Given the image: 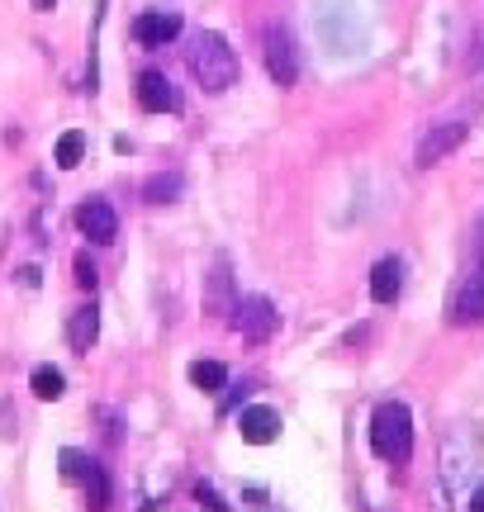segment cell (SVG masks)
<instances>
[{
  "label": "cell",
  "instance_id": "obj_11",
  "mask_svg": "<svg viewBox=\"0 0 484 512\" xmlns=\"http://www.w3.org/2000/svg\"><path fill=\"white\" fill-rule=\"evenodd\" d=\"M451 323H484V266L466 275V285L451 299Z\"/></svg>",
  "mask_w": 484,
  "mask_h": 512
},
{
  "label": "cell",
  "instance_id": "obj_9",
  "mask_svg": "<svg viewBox=\"0 0 484 512\" xmlns=\"http://www.w3.org/2000/svg\"><path fill=\"white\" fill-rule=\"evenodd\" d=\"M76 228H81L91 242H100V247H105V242L119 238V214H114L105 200H86L81 209H76Z\"/></svg>",
  "mask_w": 484,
  "mask_h": 512
},
{
  "label": "cell",
  "instance_id": "obj_22",
  "mask_svg": "<svg viewBox=\"0 0 484 512\" xmlns=\"http://www.w3.org/2000/svg\"><path fill=\"white\" fill-rule=\"evenodd\" d=\"M195 498H200V503H205L209 512H233V508L224 503V498H219L214 489H209V484H195Z\"/></svg>",
  "mask_w": 484,
  "mask_h": 512
},
{
  "label": "cell",
  "instance_id": "obj_6",
  "mask_svg": "<svg viewBox=\"0 0 484 512\" xmlns=\"http://www.w3.org/2000/svg\"><path fill=\"white\" fill-rule=\"evenodd\" d=\"M466 133H470L466 119H447V124H432L428 133H423V143H418V157H413V162L423 166V171H428V166H437V162H447L451 152L466 143Z\"/></svg>",
  "mask_w": 484,
  "mask_h": 512
},
{
  "label": "cell",
  "instance_id": "obj_25",
  "mask_svg": "<svg viewBox=\"0 0 484 512\" xmlns=\"http://www.w3.org/2000/svg\"><path fill=\"white\" fill-rule=\"evenodd\" d=\"M271 512H280V508H271Z\"/></svg>",
  "mask_w": 484,
  "mask_h": 512
},
{
  "label": "cell",
  "instance_id": "obj_2",
  "mask_svg": "<svg viewBox=\"0 0 484 512\" xmlns=\"http://www.w3.org/2000/svg\"><path fill=\"white\" fill-rule=\"evenodd\" d=\"M480 465V427L475 422H456L442 441V512H447V498L461 494Z\"/></svg>",
  "mask_w": 484,
  "mask_h": 512
},
{
  "label": "cell",
  "instance_id": "obj_16",
  "mask_svg": "<svg viewBox=\"0 0 484 512\" xmlns=\"http://www.w3.org/2000/svg\"><path fill=\"white\" fill-rule=\"evenodd\" d=\"M181 190H186V181H181L176 171H157V176H148V185H143V200L171 204V200H181Z\"/></svg>",
  "mask_w": 484,
  "mask_h": 512
},
{
  "label": "cell",
  "instance_id": "obj_10",
  "mask_svg": "<svg viewBox=\"0 0 484 512\" xmlns=\"http://www.w3.org/2000/svg\"><path fill=\"white\" fill-rule=\"evenodd\" d=\"M238 432L247 446H271V441L280 437V413L266 408V403H252V408L238 413Z\"/></svg>",
  "mask_w": 484,
  "mask_h": 512
},
{
  "label": "cell",
  "instance_id": "obj_4",
  "mask_svg": "<svg viewBox=\"0 0 484 512\" xmlns=\"http://www.w3.org/2000/svg\"><path fill=\"white\" fill-rule=\"evenodd\" d=\"M233 328L242 332V342L261 347V342H271V337H276L280 313H276V304H271L266 294H247V299L233 304Z\"/></svg>",
  "mask_w": 484,
  "mask_h": 512
},
{
  "label": "cell",
  "instance_id": "obj_15",
  "mask_svg": "<svg viewBox=\"0 0 484 512\" xmlns=\"http://www.w3.org/2000/svg\"><path fill=\"white\" fill-rule=\"evenodd\" d=\"M29 389H34V399L57 403L62 394H67V375H62L57 366H38L34 375H29Z\"/></svg>",
  "mask_w": 484,
  "mask_h": 512
},
{
  "label": "cell",
  "instance_id": "obj_7",
  "mask_svg": "<svg viewBox=\"0 0 484 512\" xmlns=\"http://www.w3.org/2000/svg\"><path fill=\"white\" fill-rule=\"evenodd\" d=\"M133 95H138V105L148 114H176L181 110V95H176V86H171L162 72H143L138 76V86H133Z\"/></svg>",
  "mask_w": 484,
  "mask_h": 512
},
{
  "label": "cell",
  "instance_id": "obj_3",
  "mask_svg": "<svg viewBox=\"0 0 484 512\" xmlns=\"http://www.w3.org/2000/svg\"><path fill=\"white\" fill-rule=\"evenodd\" d=\"M371 451L390 465H404L413 456V418L399 399H385L371 413Z\"/></svg>",
  "mask_w": 484,
  "mask_h": 512
},
{
  "label": "cell",
  "instance_id": "obj_12",
  "mask_svg": "<svg viewBox=\"0 0 484 512\" xmlns=\"http://www.w3.org/2000/svg\"><path fill=\"white\" fill-rule=\"evenodd\" d=\"M399 290H404V261H399V256L375 261V271H371V299L375 304H394Z\"/></svg>",
  "mask_w": 484,
  "mask_h": 512
},
{
  "label": "cell",
  "instance_id": "obj_13",
  "mask_svg": "<svg viewBox=\"0 0 484 512\" xmlns=\"http://www.w3.org/2000/svg\"><path fill=\"white\" fill-rule=\"evenodd\" d=\"M95 337H100V309H95V304H81V309L72 313V323H67V342H72V351H91Z\"/></svg>",
  "mask_w": 484,
  "mask_h": 512
},
{
  "label": "cell",
  "instance_id": "obj_19",
  "mask_svg": "<svg viewBox=\"0 0 484 512\" xmlns=\"http://www.w3.org/2000/svg\"><path fill=\"white\" fill-rule=\"evenodd\" d=\"M190 384L205 389V394H219L228 384V370L219 366V361H195V366H190Z\"/></svg>",
  "mask_w": 484,
  "mask_h": 512
},
{
  "label": "cell",
  "instance_id": "obj_8",
  "mask_svg": "<svg viewBox=\"0 0 484 512\" xmlns=\"http://www.w3.org/2000/svg\"><path fill=\"white\" fill-rule=\"evenodd\" d=\"M176 34H181V15L176 10H148V15L133 19V38L143 48H167Z\"/></svg>",
  "mask_w": 484,
  "mask_h": 512
},
{
  "label": "cell",
  "instance_id": "obj_18",
  "mask_svg": "<svg viewBox=\"0 0 484 512\" xmlns=\"http://www.w3.org/2000/svg\"><path fill=\"white\" fill-rule=\"evenodd\" d=\"M81 157H86V133H81V128H67V133L57 138L53 162L62 166V171H72V166H81Z\"/></svg>",
  "mask_w": 484,
  "mask_h": 512
},
{
  "label": "cell",
  "instance_id": "obj_14",
  "mask_svg": "<svg viewBox=\"0 0 484 512\" xmlns=\"http://www.w3.org/2000/svg\"><path fill=\"white\" fill-rule=\"evenodd\" d=\"M228 294H233V275H228V256H219V261H214V271H209L205 309L209 313H228Z\"/></svg>",
  "mask_w": 484,
  "mask_h": 512
},
{
  "label": "cell",
  "instance_id": "obj_17",
  "mask_svg": "<svg viewBox=\"0 0 484 512\" xmlns=\"http://www.w3.org/2000/svg\"><path fill=\"white\" fill-rule=\"evenodd\" d=\"M81 489H86V508L91 512L110 508V475H105V465H100V460L91 465V475L81 479Z\"/></svg>",
  "mask_w": 484,
  "mask_h": 512
},
{
  "label": "cell",
  "instance_id": "obj_20",
  "mask_svg": "<svg viewBox=\"0 0 484 512\" xmlns=\"http://www.w3.org/2000/svg\"><path fill=\"white\" fill-rule=\"evenodd\" d=\"M95 280H100V271H95V261L86 252L76 256V285H81V290H95Z\"/></svg>",
  "mask_w": 484,
  "mask_h": 512
},
{
  "label": "cell",
  "instance_id": "obj_24",
  "mask_svg": "<svg viewBox=\"0 0 484 512\" xmlns=\"http://www.w3.org/2000/svg\"><path fill=\"white\" fill-rule=\"evenodd\" d=\"M53 5H57V0H34V10H43V15H48Z\"/></svg>",
  "mask_w": 484,
  "mask_h": 512
},
{
  "label": "cell",
  "instance_id": "obj_23",
  "mask_svg": "<svg viewBox=\"0 0 484 512\" xmlns=\"http://www.w3.org/2000/svg\"><path fill=\"white\" fill-rule=\"evenodd\" d=\"M466 512H484V484H475V494H470V508Z\"/></svg>",
  "mask_w": 484,
  "mask_h": 512
},
{
  "label": "cell",
  "instance_id": "obj_21",
  "mask_svg": "<svg viewBox=\"0 0 484 512\" xmlns=\"http://www.w3.org/2000/svg\"><path fill=\"white\" fill-rule=\"evenodd\" d=\"M470 261L484 266V214L475 219V228H470Z\"/></svg>",
  "mask_w": 484,
  "mask_h": 512
},
{
  "label": "cell",
  "instance_id": "obj_1",
  "mask_svg": "<svg viewBox=\"0 0 484 512\" xmlns=\"http://www.w3.org/2000/svg\"><path fill=\"white\" fill-rule=\"evenodd\" d=\"M186 62H190V76H195L209 95H224L228 86L238 81V53H233L228 38L214 34V29H200V34L190 38Z\"/></svg>",
  "mask_w": 484,
  "mask_h": 512
},
{
  "label": "cell",
  "instance_id": "obj_5",
  "mask_svg": "<svg viewBox=\"0 0 484 512\" xmlns=\"http://www.w3.org/2000/svg\"><path fill=\"white\" fill-rule=\"evenodd\" d=\"M261 43H266V72H271V81H276L280 91H290L299 81V53H295L290 29H285V24H266Z\"/></svg>",
  "mask_w": 484,
  "mask_h": 512
}]
</instances>
